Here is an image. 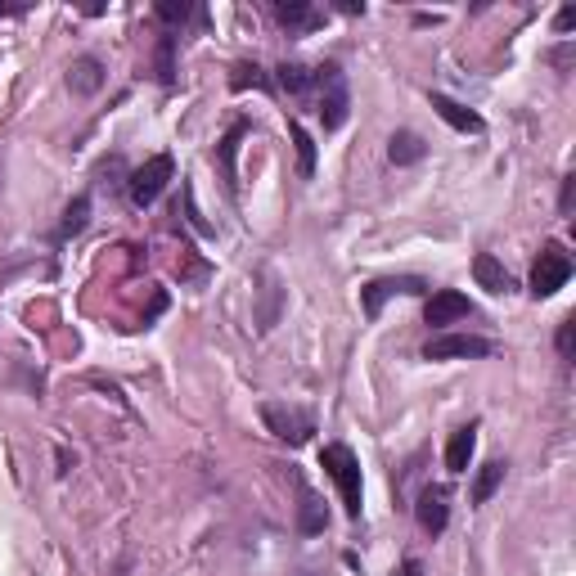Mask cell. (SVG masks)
<instances>
[{
  "instance_id": "cell-1",
  "label": "cell",
  "mask_w": 576,
  "mask_h": 576,
  "mask_svg": "<svg viewBox=\"0 0 576 576\" xmlns=\"http://www.w3.org/2000/svg\"><path fill=\"white\" fill-rule=\"evenodd\" d=\"M320 464H324V473L333 477V486H338L347 518L360 522V459L351 455V446H342V441H329V446L320 450Z\"/></svg>"
},
{
  "instance_id": "cell-2",
  "label": "cell",
  "mask_w": 576,
  "mask_h": 576,
  "mask_svg": "<svg viewBox=\"0 0 576 576\" xmlns=\"http://www.w3.org/2000/svg\"><path fill=\"white\" fill-rule=\"evenodd\" d=\"M315 95H320V122L324 131H338L351 113V90H347V72L338 63H320L315 68Z\"/></svg>"
},
{
  "instance_id": "cell-3",
  "label": "cell",
  "mask_w": 576,
  "mask_h": 576,
  "mask_svg": "<svg viewBox=\"0 0 576 576\" xmlns=\"http://www.w3.org/2000/svg\"><path fill=\"white\" fill-rule=\"evenodd\" d=\"M567 279H572V257H567V248L558 239H549L545 248H540L536 266H531V297L545 302L558 288H567Z\"/></svg>"
},
{
  "instance_id": "cell-4",
  "label": "cell",
  "mask_w": 576,
  "mask_h": 576,
  "mask_svg": "<svg viewBox=\"0 0 576 576\" xmlns=\"http://www.w3.org/2000/svg\"><path fill=\"white\" fill-rule=\"evenodd\" d=\"M171 171H176V158L171 153H153L144 167H135L131 176H126V194H131L135 207H153L158 203V194L167 189Z\"/></svg>"
},
{
  "instance_id": "cell-5",
  "label": "cell",
  "mask_w": 576,
  "mask_h": 576,
  "mask_svg": "<svg viewBox=\"0 0 576 576\" xmlns=\"http://www.w3.org/2000/svg\"><path fill=\"white\" fill-rule=\"evenodd\" d=\"M261 419H266V428L275 432L279 441H288V446H302V441H311V432H315V419L306 410H297V405L266 401L261 405Z\"/></svg>"
},
{
  "instance_id": "cell-6",
  "label": "cell",
  "mask_w": 576,
  "mask_h": 576,
  "mask_svg": "<svg viewBox=\"0 0 576 576\" xmlns=\"http://www.w3.org/2000/svg\"><path fill=\"white\" fill-rule=\"evenodd\" d=\"M396 293H428V279L419 275H387V279H369L365 288H360V311H365V320H378L387 306V297Z\"/></svg>"
},
{
  "instance_id": "cell-7",
  "label": "cell",
  "mask_w": 576,
  "mask_h": 576,
  "mask_svg": "<svg viewBox=\"0 0 576 576\" xmlns=\"http://www.w3.org/2000/svg\"><path fill=\"white\" fill-rule=\"evenodd\" d=\"M491 351L495 347L486 338H477V333H441V338H428L423 360H482Z\"/></svg>"
},
{
  "instance_id": "cell-8",
  "label": "cell",
  "mask_w": 576,
  "mask_h": 576,
  "mask_svg": "<svg viewBox=\"0 0 576 576\" xmlns=\"http://www.w3.org/2000/svg\"><path fill=\"white\" fill-rule=\"evenodd\" d=\"M464 315H473V302H468L459 288H437V293L423 302V320H428L432 329H441V324H455V320H464Z\"/></svg>"
},
{
  "instance_id": "cell-9",
  "label": "cell",
  "mask_w": 576,
  "mask_h": 576,
  "mask_svg": "<svg viewBox=\"0 0 576 576\" xmlns=\"http://www.w3.org/2000/svg\"><path fill=\"white\" fill-rule=\"evenodd\" d=\"M414 518H419V527L428 531V536H441L450 522V491L446 486H423L419 504H414Z\"/></svg>"
},
{
  "instance_id": "cell-10",
  "label": "cell",
  "mask_w": 576,
  "mask_h": 576,
  "mask_svg": "<svg viewBox=\"0 0 576 576\" xmlns=\"http://www.w3.org/2000/svg\"><path fill=\"white\" fill-rule=\"evenodd\" d=\"M275 18L288 36H302V32H315L324 23V14L311 5V0H275Z\"/></svg>"
},
{
  "instance_id": "cell-11",
  "label": "cell",
  "mask_w": 576,
  "mask_h": 576,
  "mask_svg": "<svg viewBox=\"0 0 576 576\" xmlns=\"http://www.w3.org/2000/svg\"><path fill=\"white\" fill-rule=\"evenodd\" d=\"M428 99H432V108H437V117H441V122H446V126H455L459 135H482V131H486V122H482V117H477L473 108H464V104H459V99L441 95V90H432Z\"/></svg>"
},
{
  "instance_id": "cell-12",
  "label": "cell",
  "mask_w": 576,
  "mask_h": 576,
  "mask_svg": "<svg viewBox=\"0 0 576 576\" xmlns=\"http://www.w3.org/2000/svg\"><path fill=\"white\" fill-rule=\"evenodd\" d=\"M104 86V63L95 59V54H81V59L68 63V90L72 95H95V90Z\"/></svg>"
},
{
  "instance_id": "cell-13",
  "label": "cell",
  "mask_w": 576,
  "mask_h": 576,
  "mask_svg": "<svg viewBox=\"0 0 576 576\" xmlns=\"http://www.w3.org/2000/svg\"><path fill=\"white\" fill-rule=\"evenodd\" d=\"M473 279L486 288V293H495V297L513 288V275L504 270V261L495 257V252H477V257H473Z\"/></svg>"
},
{
  "instance_id": "cell-14",
  "label": "cell",
  "mask_w": 576,
  "mask_h": 576,
  "mask_svg": "<svg viewBox=\"0 0 576 576\" xmlns=\"http://www.w3.org/2000/svg\"><path fill=\"white\" fill-rule=\"evenodd\" d=\"M473 450H477V419L450 432V441H446V468H450V473H468Z\"/></svg>"
},
{
  "instance_id": "cell-15",
  "label": "cell",
  "mask_w": 576,
  "mask_h": 576,
  "mask_svg": "<svg viewBox=\"0 0 576 576\" xmlns=\"http://www.w3.org/2000/svg\"><path fill=\"white\" fill-rule=\"evenodd\" d=\"M387 158H392L396 167H414V162L428 158V140H423L419 131H396L392 140H387Z\"/></svg>"
},
{
  "instance_id": "cell-16",
  "label": "cell",
  "mask_w": 576,
  "mask_h": 576,
  "mask_svg": "<svg viewBox=\"0 0 576 576\" xmlns=\"http://www.w3.org/2000/svg\"><path fill=\"white\" fill-rule=\"evenodd\" d=\"M275 86L284 90V95H293V99H306L315 90V68H306V63H279Z\"/></svg>"
},
{
  "instance_id": "cell-17",
  "label": "cell",
  "mask_w": 576,
  "mask_h": 576,
  "mask_svg": "<svg viewBox=\"0 0 576 576\" xmlns=\"http://www.w3.org/2000/svg\"><path fill=\"white\" fill-rule=\"evenodd\" d=\"M324 527H329V509H324V500L315 491H302V504H297V531H302V536H320Z\"/></svg>"
},
{
  "instance_id": "cell-18",
  "label": "cell",
  "mask_w": 576,
  "mask_h": 576,
  "mask_svg": "<svg viewBox=\"0 0 576 576\" xmlns=\"http://www.w3.org/2000/svg\"><path fill=\"white\" fill-rule=\"evenodd\" d=\"M504 459H491V464H482L477 468V482H473V504H486L495 491H500V482H504Z\"/></svg>"
},
{
  "instance_id": "cell-19",
  "label": "cell",
  "mask_w": 576,
  "mask_h": 576,
  "mask_svg": "<svg viewBox=\"0 0 576 576\" xmlns=\"http://www.w3.org/2000/svg\"><path fill=\"white\" fill-rule=\"evenodd\" d=\"M153 14H158L167 27H185V23H194V18L203 23V9L189 5V0H158V9H153Z\"/></svg>"
},
{
  "instance_id": "cell-20",
  "label": "cell",
  "mask_w": 576,
  "mask_h": 576,
  "mask_svg": "<svg viewBox=\"0 0 576 576\" xmlns=\"http://www.w3.org/2000/svg\"><path fill=\"white\" fill-rule=\"evenodd\" d=\"M90 221V198L77 194L68 207H63V221H59V239H72V234H81Z\"/></svg>"
},
{
  "instance_id": "cell-21",
  "label": "cell",
  "mask_w": 576,
  "mask_h": 576,
  "mask_svg": "<svg viewBox=\"0 0 576 576\" xmlns=\"http://www.w3.org/2000/svg\"><path fill=\"white\" fill-rule=\"evenodd\" d=\"M288 135H293V144H297V171H302V176H315V140L306 135V126L288 122Z\"/></svg>"
},
{
  "instance_id": "cell-22",
  "label": "cell",
  "mask_w": 576,
  "mask_h": 576,
  "mask_svg": "<svg viewBox=\"0 0 576 576\" xmlns=\"http://www.w3.org/2000/svg\"><path fill=\"white\" fill-rule=\"evenodd\" d=\"M158 81L162 86H176V32H167L158 41Z\"/></svg>"
},
{
  "instance_id": "cell-23",
  "label": "cell",
  "mask_w": 576,
  "mask_h": 576,
  "mask_svg": "<svg viewBox=\"0 0 576 576\" xmlns=\"http://www.w3.org/2000/svg\"><path fill=\"white\" fill-rule=\"evenodd\" d=\"M230 86H234V90H248V86H257V90H275V81H270L266 72L257 68V63H239V68H234V77H230Z\"/></svg>"
},
{
  "instance_id": "cell-24",
  "label": "cell",
  "mask_w": 576,
  "mask_h": 576,
  "mask_svg": "<svg viewBox=\"0 0 576 576\" xmlns=\"http://www.w3.org/2000/svg\"><path fill=\"white\" fill-rule=\"evenodd\" d=\"M248 135V122H239L230 135H225L221 144H216V158H221V171H225V180H234V149H239V140Z\"/></svg>"
},
{
  "instance_id": "cell-25",
  "label": "cell",
  "mask_w": 576,
  "mask_h": 576,
  "mask_svg": "<svg viewBox=\"0 0 576 576\" xmlns=\"http://www.w3.org/2000/svg\"><path fill=\"white\" fill-rule=\"evenodd\" d=\"M572 338H576V315H563V324H558V356L572 360Z\"/></svg>"
},
{
  "instance_id": "cell-26",
  "label": "cell",
  "mask_w": 576,
  "mask_h": 576,
  "mask_svg": "<svg viewBox=\"0 0 576 576\" xmlns=\"http://www.w3.org/2000/svg\"><path fill=\"white\" fill-rule=\"evenodd\" d=\"M572 203H576V176H563V194H558V212L572 216Z\"/></svg>"
},
{
  "instance_id": "cell-27",
  "label": "cell",
  "mask_w": 576,
  "mask_h": 576,
  "mask_svg": "<svg viewBox=\"0 0 576 576\" xmlns=\"http://www.w3.org/2000/svg\"><path fill=\"white\" fill-rule=\"evenodd\" d=\"M554 27H558V32H572V27H576V9H572V5H563V9H558Z\"/></svg>"
},
{
  "instance_id": "cell-28",
  "label": "cell",
  "mask_w": 576,
  "mask_h": 576,
  "mask_svg": "<svg viewBox=\"0 0 576 576\" xmlns=\"http://www.w3.org/2000/svg\"><path fill=\"white\" fill-rule=\"evenodd\" d=\"M549 59H554V68H567V63H572V45H563V50H554V54H549Z\"/></svg>"
},
{
  "instance_id": "cell-29",
  "label": "cell",
  "mask_w": 576,
  "mask_h": 576,
  "mask_svg": "<svg viewBox=\"0 0 576 576\" xmlns=\"http://www.w3.org/2000/svg\"><path fill=\"white\" fill-rule=\"evenodd\" d=\"M401 576H423V563H419V558H405V563H401Z\"/></svg>"
},
{
  "instance_id": "cell-30",
  "label": "cell",
  "mask_w": 576,
  "mask_h": 576,
  "mask_svg": "<svg viewBox=\"0 0 576 576\" xmlns=\"http://www.w3.org/2000/svg\"><path fill=\"white\" fill-rule=\"evenodd\" d=\"M5 14H14V9H5V5H0V18H5Z\"/></svg>"
}]
</instances>
